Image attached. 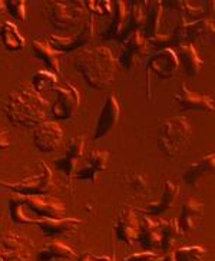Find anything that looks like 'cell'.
Wrapping results in <instances>:
<instances>
[{
  "label": "cell",
  "mask_w": 215,
  "mask_h": 261,
  "mask_svg": "<svg viewBox=\"0 0 215 261\" xmlns=\"http://www.w3.org/2000/svg\"><path fill=\"white\" fill-rule=\"evenodd\" d=\"M50 105L46 98L35 91L31 84L16 86L8 93L3 102V112L8 121L16 128H36L46 121Z\"/></svg>",
  "instance_id": "cell-1"
},
{
  "label": "cell",
  "mask_w": 215,
  "mask_h": 261,
  "mask_svg": "<svg viewBox=\"0 0 215 261\" xmlns=\"http://www.w3.org/2000/svg\"><path fill=\"white\" fill-rule=\"evenodd\" d=\"M75 69L84 77L86 85L96 91H105L115 81L118 62L106 46L84 49L75 58Z\"/></svg>",
  "instance_id": "cell-2"
},
{
  "label": "cell",
  "mask_w": 215,
  "mask_h": 261,
  "mask_svg": "<svg viewBox=\"0 0 215 261\" xmlns=\"http://www.w3.org/2000/svg\"><path fill=\"white\" fill-rule=\"evenodd\" d=\"M10 220L16 225H35L43 218H63V201L50 195H15L9 200Z\"/></svg>",
  "instance_id": "cell-3"
},
{
  "label": "cell",
  "mask_w": 215,
  "mask_h": 261,
  "mask_svg": "<svg viewBox=\"0 0 215 261\" xmlns=\"http://www.w3.org/2000/svg\"><path fill=\"white\" fill-rule=\"evenodd\" d=\"M192 126L185 116L164 119L158 129V149L169 160H178L191 144Z\"/></svg>",
  "instance_id": "cell-4"
},
{
  "label": "cell",
  "mask_w": 215,
  "mask_h": 261,
  "mask_svg": "<svg viewBox=\"0 0 215 261\" xmlns=\"http://www.w3.org/2000/svg\"><path fill=\"white\" fill-rule=\"evenodd\" d=\"M43 13L47 23L58 31H68L84 22L85 3L80 0H49L45 2Z\"/></svg>",
  "instance_id": "cell-5"
},
{
  "label": "cell",
  "mask_w": 215,
  "mask_h": 261,
  "mask_svg": "<svg viewBox=\"0 0 215 261\" xmlns=\"http://www.w3.org/2000/svg\"><path fill=\"white\" fill-rule=\"evenodd\" d=\"M40 172L23 178L17 182H9L0 179V185L10 192H15V195H49V192L55 188L52 171L43 161L39 162Z\"/></svg>",
  "instance_id": "cell-6"
},
{
  "label": "cell",
  "mask_w": 215,
  "mask_h": 261,
  "mask_svg": "<svg viewBox=\"0 0 215 261\" xmlns=\"http://www.w3.org/2000/svg\"><path fill=\"white\" fill-rule=\"evenodd\" d=\"M151 46L139 31L131 32L123 40L118 56V65L125 70H133L149 56Z\"/></svg>",
  "instance_id": "cell-7"
},
{
  "label": "cell",
  "mask_w": 215,
  "mask_h": 261,
  "mask_svg": "<svg viewBox=\"0 0 215 261\" xmlns=\"http://www.w3.org/2000/svg\"><path fill=\"white\" fill-rule=\"evenodd\" d=\"M55 102L50 105V114L58 121H70L77 114V109L80 107V93L69 82L63 85H58L55 89Z\"/></svg>",
  "instance_id": "cell-8"
},
{
  "label": "cell",
  "mask_w": 215,
  "mask_h": 261,
  "mask_svg": "<svg viewBox=\"0 0 215 261\" xmlns=\"http://www.w3.org/2000/svg\"><path fill=\"white\" fill-rule=\"evenodd\" d=\"M215 32V24L212 19H198L191 23H182L175 26L171 33L174 40V49L179 45H192L194 42L204 38H212Z\"/></svg>",
  "instance_id": "cell-9"
},
{
  "label": "cell",
  "mask_w": 215,
  "mask_h": 261,
  "mask_svg": "<svg viewBox=\"0 0 215 261\" xmlns=\"http://www.w3.org/2000/svg\"><path fill=\"white\" fill-rule=\"evenodd\" d=\"M95 36V17L89 16L82 28L76 32L73 36H58V35H49L46 40L55 50L61 52L62 55L69 54L72 50H76L79 47L86 46L92 38Z\"/></svg>",
  "instance_id": "cell-10"
},
{
  "label": "cell",
  "mask_w": 215,
  "mask_h": 261,
  "mask_svg": "<svg viewBox=\"0 0 215 261\" xmlns=\"http://www.w3.org/2000/svg\"><path fill=\"white\" fill-rule=\"evenodd\" d=\"M162 8L167 10L169 15V19L177 17L178 24L191 23L198 19H204L205 16L212 12L214 2H201L198 6H194L191 2L186 0H175V2H164Z\"/></svg>",
  "instance_id": "cell-11"
},
{
  "label": "cell",
  "mask_w": 215,
  "mask_h": 261,
  "mask_svg": "<svg viewBox=\"0 0 215 261\" xmlns=\"http://www.w3.org/2000/svg\"><path fill=\"white\" fill-rule=\"evenodd\" d=\"M119 118H121V103L114 93H109L100 108L99 115L96 118L92 132L93 141L105 138L115 128L116 123L119 122Z\"/></svg>",
  "instance_id": "cell-12"
},
{
  "label": "cell",
  "mask_w": 215,
  "mask_h": 261,
  "mask_svg": "<svg viewBox=\"0 0 215 261\" xmlns=\"http://www.w3.org/2000/svg\"><path fill=\"white\" fill-rule=\"evenodd\" d=\"M63 138V128L56 121H43L33 128V145L43 154H50L58 149Z\"/></svg>",
  "instance_id": "cell-13"
},
{
  "label": "cell",
  "mask_w": 215,
  "mask_h": 261,
  "mask_svg": "<svg viewBox=\"0 0 215 261\" xmlns=\"http://www.w3.org/2000/svg\"><path fill=\"white\" fill-rule=\"evenodd\" d=\"M115 238L125 246H135L139 234V217L129 207H123L115 218Z\"/></svg>",
  "instance_id": "cell-14"
},
{
  "label": "cell",
  "mask_w": 215,
  "mask_h": 261,
  "mask_svg": "<svg viewBox=\"0 0 215 261\" xmlns=\"http://www.w3.org/2000/svg\"><path fill=\"white\" fill-rule=\"evenodd\" d=\"M33 243L29 237L8 232L0 243V261H28Z\"/></svg>",
  "instance_id": "cell-15"
},
{
  "label": "cell",
  "mask_w": 215,
  "mask_h": 261,
  "mask_svg": "<svg viewBox=\"0 0 215 261\" xmlns=\"http://www.w3.org/2000/svg\"><path fill=\"white\" fill-rule=\"evenodd\" d=\"M111 165V152L109 151H91L86 155V162L76 169L75 178L77 181H88L93 184L103 171H108Z\"/></svg>",
  "instance_id": "cell-16"
},
{
  "label": "cell",
  "mask_w": 215,
  "mask_h": 261,
  "mask_svg": "<svg viewBox=\"0 0 215 261\" xmlns=\"http://www.w3.org/2000/svg\"><path fill=\"white\" fill-rule=\"evenodd\" d=\"M85 145H86V139H85L84 135H77L75 138L70 139L63 155L53 161L55 168L62 174H65L68 179H70L73 177V174L76 172L77 162L80 160V156L84 155Z\"/></svg>",
  "instance_id": "cell-17"
},
{
  "label": "cell",
  "mask_w": 215,
  "mask_h": 261,
  "mask_svg": "<svg viewBox=\"0 0 215 261\" xmlns=\"http://www.w3.org/2000/svg\"><path fill=\"white\" fill-rule=\"evenodd\" d=\"M179 69L177 54L174 49H161L156 50L152 56H149L146 63L148 76L152 72L159 79H171Z\"/></svg>",
  "instance_id": "cell-18"
},
{
  "label": "cell",
  "mask_w": 215,
  "mask_h": 261,
  "mask_svg": "<svg viewBox=\"0 0 215 261\" xmlns=\"http://www.w3.org/2000/svg\"><path fill=\"white\" fill-rule=\"evenodd\" d=\"M174 99L182 111H200L204 114H212L215 109L212 96L192 92L186 84L179 86L178 92L174 95Z\"/></svg>",
  "instance_id": "cell-19"
},
{
  "label": "cell",
  "mask_w": 215,
  "mask_h": 261,
  "mask_svg": "<svg viewBox=\"0 0 215 261\" xmlns=\"http://www.w3.org/2000/svg\"><path fill=\"white\" fill-rule=\"evenodd\" d=\"M204 215V204L194 197H188L182 202L178 225L181 234H191L200 228V221Z\"/></svg>",
  "instance_id": "cell-20"
},
{
  "label": "cell",
  "mask_w": 215,
  "mask_h": 261,
  "mask_svg": "<svg viewBox=\"0 0 215 261\" xmlns=\"http://www.w3.org/2000/svg\"><path fill=\"white\" fill-rule=\"evenodd\" d=\"M137 244H139L145 251L159 250V247H161V228H159L158 220H154L149 215H141Z\"/></svg>",
  "instance_id": "cell-21"
},
{
  "label": "cell",
  "mask_w": 215,
  "mask_h": 261,
  "mask_svg": "<svg viewBox=\"0 0 215 261\" xmlns=\"http://www.w3.org/2000/svg\"><path fill=\"white\" fill-rule=\"evenodd\" d=\"M112 15H111V23L105 31L102 32V39L105 40H114L122 36H126L128 31V8L126 2L118 0L112 2Z\"/></svg>",
  "instance_id": "cell-22"
},
{
  "label": "cell",
  "mask_w": 215,
  "mask_h": 261,
  "mask_svg": "<svg viewBox=\"0 0 215 261\" xmlns=\"http://www.w3.org/2000/svg\"><path fill=\"white\" fill-rule=\"evenodd\" d=\"M178 195H179V187L174 184L171 179H167L164 184V188H162L159 200H156L155 202H149L145 207L139 208V211H141V214L149 215V217H159L174 207Z\"/></svg>",
  "instance_id": "cell-23"
},
{
  "label": "cell",
  "mask_w": 215,
  "mask_h": 261,
  "mask_svg": "<svg viewBox=\"0 0 215 261\" xmlns=\"http://www.w3.org/2000/svg\"><path fill=\"white\" fill-rule=\"evenodd\" d=\"M84 224L82 220L77 218H43L39 220L38 223L35 224L39 230L42 231L46 237H63L72 234Z\"/></svg>",
  "instance_id": "cell-24"
},
{
  "label": "cell",
  "mask_w": 215,
  "mask_h": 261,
  "mask_svg": "<svg viewBox=\"0 0 215 261\" xmlns=\"http://www.w3.org/2000/svg\"><path fill=\"white\" fill-rule=\"evenodd\" d=\"M177 54L178 65L188 77H197L204 66V61L200 58L198 50L194 45H179L174 49Z\"/></svg>",
  "instance_id": "cell-25"
},
{
  "label": "cell",
  "mask_w": 215,
  "mask_h": 261,
  "mask_svg": "<svg viewBox=\"0 0 215 261\" xmlns=\"http://www.w3.org/2000/svg\"><path fill=\"white\" fill-rule=\"evenodd\" d=\"M77 258L76 253L58 240H50L36 254V261H69Z\"/></svg>",
  "instance_id": "cell-26"
},
{
  "label": "cell",
  "mask_w": 215,
  "mask_h": 261,
  "mask_svg": "<svg viewBox=\"0 0 215 261\" xmlns=\"http://www.w3.org/2000/svg\"><path fill=\"white\" fill-rule=\"evenodd\" d=\"M32 50L35 54V58H38L40 61L46 63L50 72H53L55 75L61 73V66H59V58L62 56L61 52L55 50L50 46V43L45 38H35L32 40Z\"/></svg>",
  "instance_id": "cell-27"
},
{
  "label": "cell",
  "mask_w": 215,
  "mask_h": 261,
  "mask_svg": "<svg viewBox=\"0 0 215 261\" xmlns=\"http://www.w3.org/2000/svg\"><path fill=\"white\" fill-rule=\"evenodd\" d=\"M215 168V154H211L202 156L200 161L194 162L190 167H186L182 174V181L188 185H197L201 178L205 177L207 174L212 172Z\"/></svg>",
  "instance_id": "cell-28"
},
{
  "label": "cell",
  "mask_w": 215,
  "mask_h": 261,
  "mask_svg": "<svg viewBox=\"0 0 215 261\" xmlns=\"http://www.w3.org/2000/svg\"><path fill=\"white\" fill-rule=\"evenodd\" d=\"M0 40L9 52H20L26 46V39L12 20H6L0 28Z\"/></svg>",
  "instance_id": "cell-29"
},
{
  "label": "cell",
  "mask_w": 215,
  "mask_h": 261,
  "mask_svg": "<svg viewBox=\"0 0 215 261\" xmlns=\"http://www.w3.org/2000/svg\"><path fill=\"white\" fill-rule=\"evenodd\" d=\"M162 13H164L162 2L155 0V2H149V3H148V9H146L145 13V20H144V24H142L144 32H141V33L144 35V38H154L155 35L159 33Z\"/></svg>",
  "instance_id": "cell-30"
},
{
  "label": "cell",
  "mask_w": 215,
  "mask_h": 261,
  "mask_svg": "<svg viewBox=\"0 0 215 261\" xmlns=\"http://www.w3.org/2000/svg\"><path fill=\"white\" fill-rule=\"evenodd\" d=\"M159 228H161V247H159V250H162L165 254L172 253L178 238L181 236L178 220H164V221L159 220Z\"/></svg>",
  "instance_id": "cell-31"
},
{
  "label": "cell",
  "mask_w": 215,
  "mask_h": 261,
  "mask_svg": "<svg viewBox=\"0 0 215 261\" xmlns=\"http://www.w3.org/2000/svg\"><path fill=\"white\" fill-rule=\"evenodd\" d=\"M149 2H139V0H131L126 3L128 8V31L135 32L139 28H142L144 20H145L146 6ZM129 32V33H131Z\"/></svg>",
  "instance_id": "cell-32"
},
{
  "label": "cell",
  "mask_w": 215,
  "mask_h": 261,
  "mask_svg": "<svg viewBox=\"0 0 215 261\" xmlns=\"http://www.w3.org/2000/svg\"><path fill=\"white\" fill-rule=\"evenodd\" d=\"M125 191L132 195H145L148 191V181L142 172H126L122 178Z\"/></svg>",
  "instance_id": "cell-33"
},
{
  "label": "cell",
  "mask_w": 215,
  "mask_h": 261,
  "mask_svg": "<svg viewBox=\"0 0 215 261\" xmlns=\"http://www.w3.org/2000/svg\"><path fill=\"white\" fill-rule=\"evenodd\" d=\"M32 88L39 93L55 91L58 86V76L50 70H38L32 76Z\"/></svg>",
  "instance_id": "cell-34"
},
{
  "label": "cell",
  "mask_w": 215,
  "mask_h": 261,
  "mask_svg": "<svg viewBox=\"0 0 215 261\" xmlns=\"http://www.w3.org/2000/svg\"><path fill=\"white\" fill-rule=\"evenodd\" d=\"M175 261H204L207 257L208 250L201 246L181 247L172 251Z\"/></svg>",
  "instance_id": "cell-35"
},
{
  "label": "cell",
  "mask_w": 215,
  "mask_h": 261,
  "mask_svg": "<svg viewBox=\"0 0 215 261\" xmlns=\"http://www.w3.org/2000/svg\"><path fill=\"white\" fill-rule=\"evenodd\" d=\"M85 9L95 16H111L112 15V2L111 0H86Z\"/></svg>",
  "instance_id": "cell-36"
},
{
  "label": "cell",
  "mask_w": 215,
  "mask_h": 261,
  "mask_svg": "<svg viewBox=\"0 0 215 261\" xmlns=\"http://www.w3.org/2000/svg\"><path fill=\"white\" fill-rule=\"evenodd\" d=\"M6 13L19 22H26V2L24 0H6Z\"/></svg>",
  "instance_id": "cell-37"
},
{
  "label": "cell",
  "mask_w": 215,
  "mask_h": 261,
  "mask_svg": "<svg viewBox=\"0 0 215 261\" xmlns=\"http://www.w3.org/2000/svg\"><path fill=\"white\" fill-rule=\"evenodd\" d=\"M159 255H156L154 251H142V253H135L125 257L122 261H155Z\"/></svg>",
  "instance_id": "cell-38"
},
{
  "label": "cell",
  "mask_w": 215,
  "mask_h": 261,
  "mask_svg": "<svg viewBox=\"0 0 215 261\" xmlns=\"http://www.w3.org/2000/svg\"><path fill=\"white\" fill-rule=\"evenodd\" d=\"M77 261H115V260H114V257L106 255V254H103V255H98V254H93L91 253V251H86V253L80 254V255L77 257Z\"/></svg>",
  "instance_id": "cell-39"
},
{
  "label": "cell",
  "mask_w": 215,
  "mask_h": 261,
  "mask_svg": "<svg viewBox=\"0 0 215 261\" xmlns=\"http://www.w3.org/2000/svg\"><path fill=\"white\" fill-rule=\"evenodd\" d=\"M10 146V139H9L8 129H0V151L8 149Z\"/></svg>",
  "instance_id": "cell-40"
},
{
  "label": "cell",
  "mask_w": 215,
  "mask_h": 261,
  "mask_svg": "<svg viewBox=\"0 0 215 261\" xmlns=\"http://www.w3.org/2000/svg\"><path fill=\"white\" fill-rule=\"evenodd\" d=\"M5 16H6V6H5V2L0 0V28L6 22L5 20Z\"/></svg>",
  "instance_id": "cell-41"
},
{
  "label": "cell",
  "mask_w": 215,
  "mask_h": 261,
  "mask_svg": "<svg viewBox=\"0 0 215 261\" xmlns=\"http://www.w3.org/2000/svg\"><path fill=\"white\" fill-rule=\"evenodd\" d=\"M162 261H175L174 260V254L172 253H168L164 255V258H162Z\"/></svg>",
  "instance_id": "cell-42"
},
{
  "label": "cell",
  "mask_w": 215,
  "mask_h": 261,
  "mask_svg": "<svg viewBox=\"0 0 215 261\" xmlns=\"http://www.w3.org/2000/svg\"><path fill=\"white\" fill-rule=\"evenodd\" d=\"M162 258H164V255H162V257H158L155 261H162Z\"/></svg>",
  "instance_id": "cell-43"
}]
</instances>
